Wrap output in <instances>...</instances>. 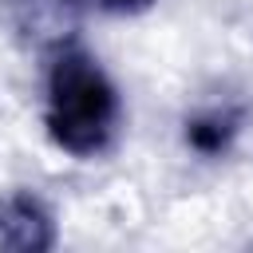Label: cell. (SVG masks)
Returning <instances> with one entry per match:
<instances>
[{
	"instance_id": "obj_1",
	"label": "cell",
	"mask_w": 253,
	"mask_h": 253,
	"mask_svg": "<svg viewBox=\"0 0 253 253\" xmlns=\"http://www.w3.org/2000/svg\"><path fill=\"white\" fill-rule=\"evenodd\" d=\"M119 123H123V103L99 59L79 43L51 51L47 95H43L47 138L63 154L95 158L115 142Z\"/></svg>"
},
{
	"instance_id": "obj_2",
	"label": "cell",
	"mask_w": 253,
	"mask_h": 253,
	"mask_svg": "<svg viewBox=\"0 0 253 253\" xmlns=\"http://www.w3.org/2000/svg\"><path fill=\"white\" fill-rule=\"evenodd\" d=\"M0 16L12 36L36 51H59L75 43V0H0Z\"/></svg>"
},
{
	"instance_id": "obj_3",
	"label": "cell",
	"mask_w": 253,
	"mask_h": 253,
	"mask_svg": "<svg viewBox=\"0 0 253 253\" xmlns=\"http://www.w3.org/2000/svg\"><path fill=\"white\" fill-rule=\"evenodd\" d=\"M55 245V213L32 190H4L0 194V249L16 253H43Z\"/></svg>"
},
{
	"instance_id": "obj_4",
	"label": "cell",
	"mask_w": 253,
	"mask_h": 253,
	"mask_svg": "<svg viewBox=\"0 0 253 253\" xmlns=\"http://www.w3.org/2000/svg\"><path fill=\"white\" fill-rule=\"evenodd\" d=\"M237 130H241L237 107H202L198 115L186 119V146L198 150L202 158H217L233 146Z\"/></svg>"
},
{
	"instance_id": "obj_5",
	"label": "cell",
	"mask_w": 253,
	"mask_h": 253,
	"mask_svg": "<svg viewBox=\"0 0 253 253\" xmlns=\"http://www.w3.org/2000/svg\"><path fill=\"white\" fill-rule=\"evenodd\" d=\"M87 4L99 12H111V16H138V12L154 8V0H87Z\"/></svg>"
}]
</instances>
